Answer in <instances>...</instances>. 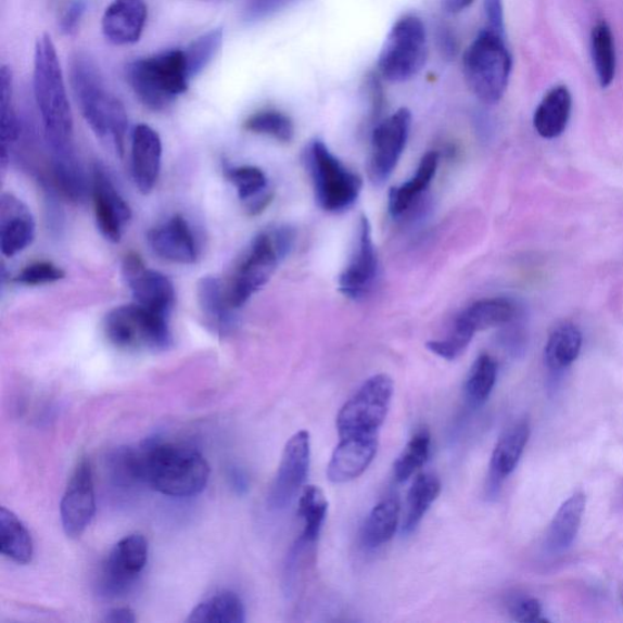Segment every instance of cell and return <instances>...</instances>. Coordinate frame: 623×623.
Wrapping results in <instances>:
<instances>
[{
    "mask_svg": "<svg viewBox=\"0 0 623 623\" xmlns=\"http://www.w3.org/2000/svg\"><path fill=\"white\" fill-rule=\"evenodd\" d=\"M96 491L92 467L82 458L69 478L65 494L60 504V518L64 532L69 538H78L96 516Z\"/></svg>",
    "mask_w": 623,
    "mask_h": 623,
    "instance_id": "obj_14",
    "label": "cell"
},
{
    "mask_svg": "<svg viewBox=\"0 0 623 623\" xmlns=\"http://www.w3.org/2000/svg\"><path fill=\"white\" fill-rule=\"evenodd\" d=\"M441 482L435 475L420 474L411 485L407 499V510L404 521L405 534H410L420 524L431 505L440 496Z\"/></svg>",
    "mask_w": 623,
    "mask_h": 623,
    "instance_id": "obj_35",
    "label": "cell"
},
{
    "mask_svg": "<svg viewBox=\"0 0 623 623\" xmlns=\"http://www.w3.org/2000/svg\"><path fill=\"white\" fill-rule=\"evenodd\" d=\"M86 8L85 0H73V2L66 7L62 20H60V28H62L63 34L69 36L77 31L86 13Z\"/></svg>",
    "mask_w": 623,
    "mask_h": 623,
    "instance_id": "obj_47",
    "label": "cell"
},
{
    "mask_svg": "<svg viewBox=\"0 0 623 623\" xmlns=\"http://www.w3.org/2000/svg\"><path fill=\"white\" fill-rule=\"evenodd\" d=\"M472 339L474 335L454 325L446 339L429 341L427 347L441 358L455 360L463 354Z\"/></svg>",
    "mask_w": 623,
    "mask_h": 623,
    "instance_id": "obj_44",
    "label": "cell"
},
{
    "mask_svg": "<svg viewBox=\"0 0 623 623\" xmlns=\"http://www.w3.org/2000/svg\"><path fill=\"white\" fill-rule=\"evenodd\" d=\"M487 27L500 36L506 34L504 0H484Z\"/></svg>",
    "mask_w": 623,
    "mask_h": 623,
    "instance_id": "obj_48",
    "label": "cell"
},
{
    "mask_svg": "<svg viewBox=\"0 0 623 623\" xmlns=\"http://www.w3.org/2000/svg\"><path fill=\"white\" fill-rule=\"evenodd\" d=\"M113 468L118 481L144 484L169 497L195 496L209 479L208 463L199 450L161 440L118 449Z\"/></svg>",
    "mask_w": 623,
    "mask_h": 623,
    "instance_id": "obj_1",
    "label": "cell"
},
{
    "mask_svg": "<svg viewBox=\"0 0 623 623\" xmlns=\"http://www.w3.org/2000/svg\"><path fill=\"white\" fill-rule=\"evenodd\" d=\"M512 59L505 36L485 28L466 50L463 74L471 92L487 105H495L508 88Z\"/></svg>",
    "mask_w": 623,
    "mask_h": 623,
    "instance_id": "obj_6",
    "label": "cell"
},
{
    "mask_svg": "<svg viewBox=\"0 0 623 623\" xmlns=\"http://www.w3.org/2000/svg\"><path fill=\"white\" fill-rule=\"evenodd\" d=\"M394 381L386 374L371 377L346 402L336 418L339 435L379 434L387 417Z\"/></svg>",
    "mask_w": 623,
    "mask_h": 623,
    "instance_id": "obj_10",
    "label": "cell"
},
{
    "mask_svg": "<svg viewBox=\"0 0 623 623\" xmlns=\"http://www.w3.org/2000/svg\"><path fill=\"white\" fill-rule=\"evenodd\" d=\"M305 156L321 208L327 213H341L356 203L364 187L361 178L341 163L321 140H314Z\"/></svg>",
    "mask_w": 623,
    "mask_h": 623,
    "instance_id": "obj_7",
    "label": "cell"
},
{
    "mask_svg": "<svg viewBox=\"0 0 623 623\" xmlns=\"http://www.w3.org/2000/svg\"><path fill=\"white\" fill-rule=\"evenodd\" d=\"M571 110L572 97L568 87L551 88L536 109V132L545 139L558 138L568 127Z\"/></svg>",
    "mask_w": 623,
    "mask_h": 623,
    "instance_id": "obj_25",
    "label": "cell"
},
{
    "mask_svg": "<svg viewBox=\"0 0 623 623\" xmlns=\"http://www.w3.org/2000/svg\"><path fill=\"white\" fill-rule=\"evenodd\" d=\"M0 550L18 565H26L34 557V541L23 521L12 510L0 508Z\"/></svg>",
    "mask_w": 623,
    "mask_h": 623,
    "instance_id": "obj_29",
    "label": "cell"
},
{
    "mask_svg": "<svg viewBox=\"0 0 623 623\" xmlns=\"http://www.w3.org/2000/svg\"><path fill=\"white\" fill-rule=\"evenodd\" d=\"M310 459L308 431L301 430L288 441L268 496V505L275 510L287 508L305 484Z\"/></svg>",
    "mask_w": 623,
    "mask_h": 623,
    "instance_id": "obj_13",
    "label": "cell"
},
{
    "mask_svg": "<svg viewBox=\"0 0 623 623\" xmlns=\"http://www.w3.org/2000/svg\"><path fill=\"white\" fill-rule=\"evenodd\" d=\"M127 80L147 107L161 112L187 92L190 78L183 50L138 59L127 67Z\"/></svg>",
    "mask_w": 623,
    "mask_h": 623,
    "instance_id": "obj_5",
    "label": "cell"
},
{
    "mask_svg": "<svg viewBox=\"0 0 623 623\" xmlns=\"http://www.w3.org/2000/svg\"><path fill=\"white\" fill-rule=\"evenodd\" d=\"M52 157L53 176L60 192L72 201H82L87 193V182L76 154Z\"/></svg>",
    "mask_w": 623,
    "mask_h": 623,
    "instance_id": "obj_37",
    "label": "cell"
},
{
    "mask_svg": "<svg viewBox=\"0 0 623 623\" xmlns=\"http://www.w3.org/2000/svg\"><path fill=\"white\" fill-rule=\"evenodd\" d=\"M378 275V256L368 218L361 215L359 220L357 247L348 265L339 278L341 293L349 298H359L368 294Z\"/></svg>",
    "mask_w": 623,
    "mask_h": 623,
    "instance_id": "obj_17",
    "label": "cell"
},
{
    "mask_svg": "<svg viewBox=\"0 0 623 623\" xmlns=\"http://www.w3.org/2000/svg\"><path fill=\"white\" fill-rule=\"evenodd\" d=\"M188 623H243L245 607L233 592L224 590L207 598L190 612Z\"/></svg>",
    "mask_w": 623,
    "mask_h": 623,
    "instance_id": "obj_30",
    "label": "cell"
},
{
    "mask_svg": "<svg viewBox=\"0 0 623 623\" xmlns=\"http://www.w3.org/2000/svg\"><path fill=\"white\" fill-rule=\"evenodd\" d=\"M227 178L236 187L240 200L253 201L265 194L267 177L255 166H241L227 169Z\"/></svg>",
    "mask_w": 623,
    "mask_h": 623,
    "instance_id": "obj_42",
    "label": "cell"
},
{
    "mask_svg": "<svg viewBox=\"0 0 623 623\" xmlns=\"http://www.w3.org/2000/svg\"><path fill=\"white\" fill-rule=\"evenodd\" d=\"M92 196L100 233L112 243H118L132 218V209L100 165L93 168Z\"/></svg>",
    "mask_w": 623,
    "mask_h": 623,
    "instance_id": "obj_16",
    "label": "cell"
},
{
    "mask_svg": "<svg viewBox=\"0 0 623 623\" xmlns=\"http://www.w3.org/2000/svg\"><path fill=\"white\" fill-rule=\"evenodd\" d=\"M379 434L341 436L328 465L327 476L334 484L359 478L377 456Z\"/></svg>",
    "mask_w": 623,
    "mask_h": 623,
    "instance_id": "obj_18",
    "label": "cell"
},
{
    "mask_svg": "<svg viewBox=\"0 0 623 623\" xmlns=\"http://www.w3.org/2000/svg\"><path fill=\"white\" fill-rule=\"evenodd\" d=\"M65 278V272L52 263H36L25 267L15 277V283L26 287L52 284Z\"/></svg>",
    "mask_w": 623,
    "mask_h": 623,
    "instance_id": "obj_45",
    "label": "cell"
},
{
    "mask_svg": "<svg viewBox=\"0 0 623 623\" xmlns=\"http://www.w3.org/2000/svg\"><path fill=\"white\" fill-rule=\"evenodd\" d=\"M123 274L136 304L155 314L170 316L176 300L173 281L163 274L149 269L143 259L135 253L125 257Z\"/></svg>",
    "mask_w": 623,
    "mask_h": 623,
    "instance_id": "obj_15",
    "label": "cell"
},
{
    "mask_svg": "<svg viewBox=\"0 0 623 623\" xmlns=\"http://www.w3.org/2000/svg\"><path fill=\"white\" fill-rule=\"evenodd\" d=\"M294 240V230L288 226L268 228L253 240L226 284L227 297L233 309L243 307L268 283L280 260L293 247Z\"/></svg>",
    "mask_w": 623,
    "mask_h": 623,
    "instance_id": "obj_4",
    "label": "cell"
},
{
    "mask_svg": "<svg viewBox=\"0 0 623 623\" xmlns=\"http://www.w3.org/2000/svg\"><path fill=\"white\" fill-rule=\"evenodd\" d=\"M411 125L407 107L379 123L371 135L368 175L374 185H383L390 178L404 154Z\"/></svg>",
    "mask_w": 623,
    "mask_h": 623,
    "instance_id": "obj_11",
    "label": "cell"
},
{
    "mask_svg": "<svg viewBox=\"0 0 623 623\" xmlns=\"http://www.w3.org/2000/svg\"><path fill=\"white\" fill-rule=\"evenodd\" d=\"M34 92L52 156L74 154V116L62 65L49 35L39 37L35 47Z\"/></svg>",
    "mask_w": 623,
    "mask_h": 623,
    "instance_id": "obj_2",
    "label": "cell"
},
{
    "mask_svg": "<svg viewBox=\"0 0 623 623\" xmlns=\"http://www.w3.org/2000/svg\"><path fill=\"white\" fill-rule=\"evenodd\" d=\"M251 134L272 137L281 143H289L294 139L295 126L293 119L278 110H263L251 115L244 124Z\"/></svg>",
    "mask_w": 623,
    "mask_h": 623,
    "instance_id": "obj_40",
    "label": "cell"
},
{
    "mask_svg": "<svg viewBox=\"0 0 623 623\" xmlns=\"http://www.w3.org/2000/svg\"><path fill=\"white\" fill-rule=\"evenodd\" d=\"M104 621L110 623H134L136 622V616L134 610L129 608H115L106 612Z\"/></svg>",
    "mask_w": 623,
    "mask_h": 623,
    "instance_id": "obj_49",
    "label": "cell"
},
{
    "mask_svg": "<svg viewBox=\"0 0 623 623\" xmlns=\"http://www.w3.org/2000/svg\"><path fill=\"white\" fill-rule=\"evenodd\" d=\"M517 308L507 298H485L476 301L461 312L455 325L476 334L478 331L510 323L516 318Z\"/></svg>",
    "mask_w": 623,
    "mask_h": 623,
    "instance_id": "obj_26",
    "label": "cell"
},
{
    "mask_svg": "<svg viewBox=\"0 0 623 623\" xmlns=\"http://www.w3.org/2000/svg\"><path fill=\"white\" fill-rule=\"evenodd\" d=\"M440 155L430 152L421 158L417 173L408 182L392 188L389 194V211L392 217H399L415 204V201L425 192L436 175Z\"/></svg>",
    "mask_w": 623,
    "mask_h": 623,
    "instance_id": "obj_27",
    "label": "cell"
},
{
    "mask_svg": "<svg viewBox=\"0 0 623 623\" xmlns=\"http://www.w3.org/2000/svg\"><path fill=\"white\" fill-rule=\"evenodd\" d=\"M328 500L318 486H307L298 500V516L304 520L303 535L300 542L314 545L318 539L321 527L327 518Z\"/></svg>",
    "mask_w": 623,
    "mask_h": 623,
    "instance_id": "obj_36",
    "label": "cell"
},
{
    "mask_svg": "<svg viewBox=\"0 0 623 623\" xmlns=\"http://www.w3.org/2000/svg\"><path fill=\"white\" fill-rule=\"evenodd\" d=\"M400 512L399 499L396 496L387 497L378 504L366 521L364 544L367 548L376 549L387 544L394 537Z\"/></svg>",
    "mask_w": 623,
    "mask_h": 623,
    "instance_id": "obj_31",
    "label": "cell"
},
{
    "mask_svg": "<svg viewBox=\"0 0 623 623\" xmlns=\"http://www.w3.org/2000/svg\"><path fill=\"white\" fill-rule=\"evenodd\" d=\"M431 436L421 429L410 438L408 445L396 460L394 472L398 482H404L427 463L430 454Z\"/></svg>",
    "mask_w": 623,
    "mask_h": 623,
    "instance_id": "obj_41",
    "label": "cell"
},
{
    "mask_svg": "<svg viewBox=\"0 0 623 623\" xmlns=\"http://www.w3.org/2000/svg\"><path fill=\"white\" fill-rule=\"evenodd\" d=\"M582 348L581 330L564 323L552 330L545 348V361L551 370H562L574 364Z\"/></svg>",
    "mask_w": 623,
    "mask_h": 623,
    "instance_id": "obj_33",
    "label": "cell"
},
{
    "mask_svg": "<svg viewBox=\"0 0 623 623\" xmlns=\"http://www.w3.org/2000/svg\"><path fill=\"white\" fill-rule=\"evenodd\" d=\"M148 541L142 535H129L110 551L98 582L99 592L107 598L125 595L147 567Z\"/></svg>",
    "mask_w": 623,
    "mask_h": 623,
    "instance_id": "obj_12",
    "label": "cell"
},
{
    "mask_svg": "<svg viewBox=\"0 0 623 623\" xmlns=\"http://www.w3.org/2000/svg\"><path fill=\"white\" fill-rule=\"evenodd\" d=\"M301 2L304 0H243L241 17L247 24H256Z\"/></svg>",
    "mask_w": 623,
    "mask_h": 623,
    "instance_id": "obj_43",
    "label": "cell"
},
{
    "mask_svg": "<svg viewBox=\"0 0 623 623\" xmlns=\"http://www.w3.org/2000/svg\"><path fill=\"white\" fill-rule=\"evenodd\" d=\"M472 2H474V0H442L444 8L452 14L463 12Z\"/></svg>",
    "mask_w": 623,
    "mask_h": 623,
    "instance_id": "obj_51",
    "label": "cell"
},
{
    "mask_svg": "<svg viewBox=\"0 0 623 623\" xmlns=\"http://www.w3.org/2000/svg\"><path fill=\"white\" fill-rule=\"evenodd\" d=\"M429 56L425 25L416 15H405L392 26L378 60L379 75L400 84L417 76Z\"/></svg>",
    "mask_w": 623,
    "mask_h": 623,
    "instance_id": "obj_8",
    "label": "cell"
},
{
    "mask_svg": "<svg viewBox=\"0 0 623 623\" xmlns=\"http://www.w3.org/2000/svg\"><path fill=\"white\" fill-rule=\"evenodd\" d=\"M586 509V496L575 494L561 505L547 534V547L551 551L569 548L577 536L582 517Z\"/></svg>",
    "mask_w": 623,
    "mask_h": 623,
    "instance_id": "obj_28",
    "label": "cell"
},
{
    "mask_svg": "<svg viewBox=\"0 0 623 623\" xmlns=\"http://www.w3.org/2000/svg\"><path fill=\"white\" fill-rule=\"evenodd\" d=\"M163 143L156 130L148 125H138L132 134V176L142 194L153 192L157 183Z\"/></svg>",
    "mask_w": 623,
    "mask_h": 623,
    "instance_id": "obj_22",
    "label": "cell"
},
{
    "mask_svg": "<svg viewBox=\"0 0 623 623\" xmlns=\"http://www.w3.org/2000/svg\"><path fill=\"white\" fill-rule=\"evenodd\" d=\"M198 303L206 323L219 335H226L236 326V316L230 306L226 284L218 277H204L198 284Z\"/></svg>",
    "mask_w": 623,
    "mask_h": 623,
    "instance_id": "obj_23",
    "label": "cell"
},
{
    "mask_svg": "<svg viewBox=\"0 0 623 623\" xmlns=\"http://www.w3.org/2000/svg\"><path fill=\"white\" fill-rule=\"evenodd\" d=\"M590 48L598 82L601 88H608L616 76L615 39L608 23L600 22L593 27Z\"/></svg>",
    "mask_w": 623,
    "mask_h": 623,
    "instance_id": "obj_34",
    "label": "cell"
},
{
    "mask_svg": "<svg viewBox=\"0 0 623 623\" xmlns=\"http://www.w3.org/2000/svg\"><path fill=\"white\" fill-rule=\"evenodd\" d=\"M36 223L31 211L13 194L0 199V249L7 257L22 253L33 244Z\"/></svg>",
    "mask_w": 623,
    "mask_h": 623,
    "instance_id": "obj_19",
    "label": "cell"
},
{
    "mask_svg": "<svg viewBox=\"0 0 623 623\" xmlns=\"http://www.w3.org/2000/svg\"><path fill=\"white\" fill-rule=\"evenodd\" d=\"M147 20L145 0H114L105 10L102 31L110 43L135 44L143 35Z\"/></svg>",
    "mask_w": 623,
    "mask_h": 623,
    "instance_id": "obj_21",
    "label": "cell"
},
{
    "mask_svg": "<svg viewBox=\"0 0 623 623\" xmlns=\"http://www.w3.org/2000/svg\"><path fill=\"white\" fill-rule=\"evenodd\" d=\"M542 608L539 601L534 598L518 599L512 602L510 615L518 622L535 623L544 621L541 619Z\"/></svg>",
    "mask_w": 623,
    "mask_h": 623,
    "instance_id": "obj_46",
    "label": "cell"
},
{
    "mask_svg": "<svg viewBox=\"0 0 623 623\" xmlns=\"http://www.w3.org/2000/svg\"><path fill=\"white\" fill-rule=\"evenodd\" d=\"M497 361L490 355H481L472 365L467 380L466 392L472 407H480L488 399L497 381Z\"/></svg>",
    "mask_w": 623,
    "mask_h": 623,
    "instance_id": "obj_39",
    "label": "cell"
},
{
    "mask_svg": "<svg viewBox=\"0 0 623 623\" xmlns=\"http://www.w3.org/2000/svg\"><path fill=\"white\" fill-rule=\"evenodd\" d=\"M148 243L154 253L169 263L189 265L198 258V246L187 220L175 215L167 223L148 233Z\"/></svg>",
    "mask_w": 623,
    "mask_h": 623,
    "instance_id": "obj_20",
    "label": "cell"
},
{
    "mask_svg": "<svg viewBox=\"0 0 623 623\" xmlns=\"http://www.w3.org/2000/svg\"><path fill=\"white\" fill-rule=\"evenodd\" d=\"M224 44V29L215 28L200 36L183 50L187 72L190 80L198 77L214 62Z\"/></svg>",
    "mask_w": 623,
    "mask_h": 623,
    "instance_id": "obj_38",
    "label": "cell"
},
{
    "mask_svg": "<svg viewBox=\"0 0 623 623\" xmlns=\"http://www.w3.org/2000/svg\"><path fill=\"white\" fill-rule=\"evenodd\" d=\"M74 93L87 124L96 136L124 156L128 129L126 109L106 88L102 75L85 54H77L72 63Z\"/></svg>",
    "mask_w": 623,
    "mask_h": 623,
    "instance_id": "obj_3",
    "label": "cell"
},
{
    "mask_svg": "<svg viewBox=\"0 0 623 623\" xmlns=\"http://www.w3.org/2000/svg\"><path fill=\"white\" fill-rule=\"evenodd\" d=\"M0 138H2V166L5 167L10 150L20 137V124L14 107V78L12 69L3 65L0 69Z\"/></svg>",
    "mask_w": 623,
    "mask_h": 623,
    "instance_id": "obj_32",
    "label": "cell"
},
{
    "mask_svg": "<svg viewBox=\"0 0 623 623\" xmlns=\"http://www.w3.org/2000/svg\"><path fill=\"white\" fill-rule=\"evenodd\" d=\"M168 320L134 303L110 310L104 330L110 343L118 348L165 351L173 345Z\"/></svg>",
    "mask_w": 623,
    "mask_h": 623,
    "instance_id": "obj_9",
    "label": "cell"
},
{
    "mask_svg": "<svg viewBox=\"0 0 623 623\" xmlns=\"http://www.w3.org/2000/svg\"><path fill=\"white\" fill-rule=\"evenodd\" d=\"M530 437L527 420H520L508 428L497 442L491 458V481L498 485L501 480L508 478L519 465L522 454Z\"/></svg>",
    "mask_w": 623,
    "mask_h": 623,
    "instance_id": "obj_24",
    "label": "cell"
},
{
    "mask_svg": "<svg viewBox=\"0 0 623 623\" xmlns=\"http://www.w3.org/2000/svg\"><path fill=\"white\" fill-rule=\"evenodd\" d=\"M438 42L440 49L446 56L452 58L456 55L458 50L457 40L448 31H444V29H442V33L438 37Z\"/></svg>",
    "mask_w": 623,
    "mask_h": 623,
    "instance_id": "obj_50",
    "label": "cell"
}]
</instances>
